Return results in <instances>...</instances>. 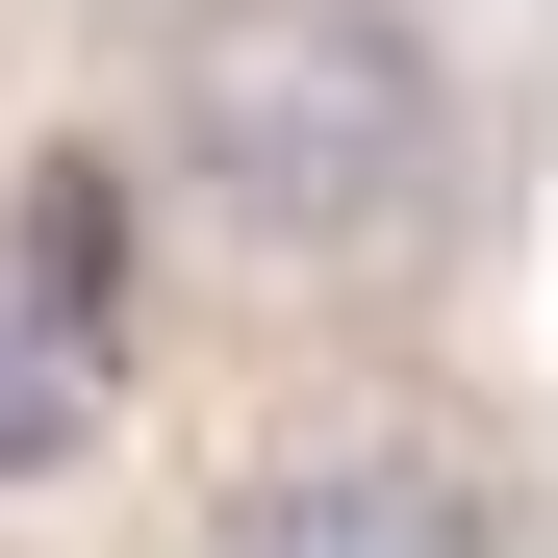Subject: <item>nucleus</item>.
I'll return each mask as SVG.
<instances>
[{
  "instance_id": "f257e3e1",
  "label": "nucleus",
  "mask_w": 558,
  "mask_h": 558,
  "mask_svg": "<svg viewBox=\"0 0 558 558\" xmlns=\"http://www.w3.org/2000/svg\"><path fill=\"white\" fill-rule=\"evenodd\" d=\"M178 178L254 254L381 279L457 204V76H432L407 0H178Z\"/></svg>"
},
{
  "instance_id": "f03ea898",
  "label": "nucleus",
  "mask_w": 558,
  "mask_h": 558,
  "mask_svg": "<svg viewBox=\"0 0 558 558\" xmlns=\"http://www.w3.org/2000/svg\"><path fill=\"white\" fill-rule=\"evenodd\" d=\"M229 558H508L483 483H432L407 432H330V457H254L229 483Z\"/></svg>"
},
{
  "instance_id": "7ed1b4c3",
  "label": "nucleus",
  "mask_w": 558,
  "mask_h": 558,
  "mask_svg": "<svg viewBox=\"0 0 558 558\" xmlns=\"http://www.w3.org/2000/svg\"><path fill=\"white\" fill-rule=\"evenodd\" d=\"M26 457H76V407L26 381V355H0V483H26Z\"/></svg>"
}]
</instances>
